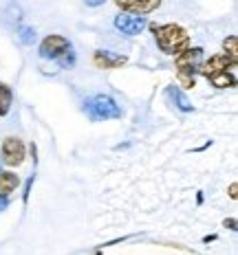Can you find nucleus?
<instances>
[{
    "label": "nucleus",
    "instance_id": "5",
    "mask_svg": "<svg viewBox=\"0 0 238 255\" xmlns=\"http://www.w3.org/2000/svg\"><path fill=\"white\" fill-rule=\"evenodd\" d=\"M115 29L119 31L121 35H126V38H135V35H139L141 31L148 26L146 18H141V15H135V13H126L121 11L119 15H115Z\"/></svg>",
    "mask_w": 238,
    "mask_h": 255
},
{
    "label": "nucleus",
    "instance_id": "18",
    "mask_svg": "<svg viewBox=\"0 0 238 255\" xmlns=\"http://www.w3.org/2000/svg\"><path fill=\"white\" fill-rule=\"evenodd\" d=\"M223 225H225V227H230L232 231H236V220H234V218H230V220H225Z\"/></svg>",
    "mask_w": 238,
    "mask_h": 255
},
{
    "label": "nucleus",
    "instance_id": "2",
    "mask_svg": "<svg viewBox=\"0 0 238 255\" xmlns=\"http://www.w3.org/2000/svg\"><path fill=\"white\" fill-rule=\"evenodd\" d=\"M201 62H203V49L201 46H188L179 55H174V66H177V75L183 88H194V84H197L194 75L199 73Z\"/></svg>",
    "mask_w": 238,
    "mask_h": 255
},
{
    "label": "nucleus",
    "instance_id": "1",
    "mask_svg": "<svg viewBox=\"0 0 238 255\" xmlns=\"http://www.w3.org/2000/svg\"><path fill=\"white\" fill-rule=\"evenodd\" d=\"M157 46L166 55H179L190 46V33L181 24H150Z\"/></svg>",
    "mask_w": 238,
    "mask_h": 255
},
{
    "label": "nucleus",
    "instance_id": "13",
    "mask_svg": "<svg viewBox=\"0 0 238 255\" xmlns=\"http://www.w3.org/2000/svg\"><path fill=\"white\" fill-rule=\"evenodd\" d=\"M223 51L230 60L238 62V38L236 35H227V38L223 40Z\"/></svg>",
    "mask_w": 238,
    "mask_h": 255
},
{
    "label": "nucleus",
    "instance_id": "15",
    "mask_svg": "<svg viewBox=\"0 0 238 255\" xmlns=\"http://www.w3.org/2000/svg\"><path fill=\"white\" fill-rule=\"evenodd\" d=\"M57 64H60V66H64V68H66V66L71 68L73 64H75V53H73V49H71V51H66L64 55H62L60 60H57Z\"/></svg>",
    "mask_w": 238,
    "mask_h": 255
},
{
    "label": "nucleus",
    "instance_id": "14",
    "mask_svg": "<svg viewBox=\"0 0 238 255\" xmlns=\"http://www.w3.org/2000/svg\"><path fill=\"white\" fill-rule=\"evenodd\" d=\"M20 40H22V44H33L35 42V29L22 26V29H20Z\"/></svg>",
    "mask_w": 238,
    "mask_h": 255
},
{
    "label": "nucleus",
    "instance_id": "19",
    "mask_svg": "<svg viewBox=\"0 0 238 255\" xmlns=\"http://www.w3.org/2000/svg\"><path fill=\"white\" fill-rule=\"evenodd\" d=\"M9 207V198H2V196H0V211H4Z\"/></svg>",
    "mask_w": 238,
    "mask_h": 255
},
{
    "label": "nucleus",
    "instance_id": "17",
    "mask_svg": "<svg viewBox=\"0 0 238 255\" xmlns=\"http://www.w3.org/2000/svg\"><path fill=\"white\" fill-rule=\"evenodd\" d=\"M236 191H238V185L232 183V185H230V198H232V200H236V196H238Z\"/></svg>",
    "mask_w": 238,
    "mask_h": 255
},
{
    "label": "nucleus",
    "instance_id": "4",
    "mask_svg": "<svg viewBox=\"0 0 238 255\" xmlns=\"http://www.w3.org/2000/svg\"><path fill=\"white\" fill-rule=\"evenodd\" d=\"M71 49H73V44L64 38V35H46V38L40 42V57L42 60L57 62L66 51H71Z\"/></svg>",
    "mask_w": 238,
    "mask_h": 255
},
{
    "label": "nucleus",
    "instance_id": "12",
    "mask_svg": "<svg viewBox=\"0 0 238 255\" xmlns=\"http://www.w3.org/2000/svg\"><path fill=\"white\" fill-rule=\"evenodd\" d=\"M13 104V90L7 84H0V117H7Z\"/></svg>",
    "mask_w": 238,
    "mask_h": 255
},
{
    "label": "nucleus",
    "instance_id": "10",
    "mask_svg": "<svg viewBox=\"0 0 238 255\" xmlns=\"http://www.w3.org/2000/svg\"><path fill=\"white\" fill-rule=\"evenodd\" d=\"M166 97H168V102L174 104V108H177V110H181V113H192V110H194L192 102H190V99H188V95H185L181 88L170 86V88L166 90Z\"/></svg>",
    "mask_w": 238,
    "mask_h": 255
},
{
    "label": "nucleus",
    "instance_id": "16",
    "mask_svg": "<svg viewBox=\"0 0 238 255\" xmlns=\"http://www.w3.org/2000/svg\"><path fill=\"white\" fill-rule=\"evenodd\" d=\"M86 2V7H102L106 0H84Z\"/></svg>",
    "mask_w": 238,
    "mask_h": 255
},
{
    "label": "nucleus",
    "instance_id": "9",
    "mask_svg": "<svg viewBox=\"0 0 238 255\" xmlns=\"http://www.w3.org/2000/svg\"><path fill=\"white\" fill-rule=\"evenodd\" d=\"M93 62H95V66L97 68H106V71H110V68L124 66L128 60H126V55H119V53H113V51H95Z\"/></svg>",
    "mask_w": 238,
    "mask_h": 255
},
{
    "label": "nucleus",
    "instance_id": "3",
    "mask_svg": "<svg viewBox=\"0 0 238 255\" xmlns=\"http://www.w3.org/2000/svg\"><path fill=\"white\" fill-rule=\"evenodd\" d=\"M84 113L91 121H108V119H119L124 115V110L110 95H95V97L86 99Z\"/></svg>",
    "mask_w": 238,
    "mask_h": 255
},
{
    "label": "nucleus",
    "instance_id": "11",
    "mask_svg": "<svg viewBox=\"0 0 238 255\" xmlns=\"http://www.w3.org/2000/svg\"><path fill=\"white\" fill-rule=\"evenodd\" d=\"M20 185V176L13 172H0V196L9 198Z\"/></svg>",
    "mask_w": 238,
    "mask_h": 255
},
{
    "label": "nucleus",
    "instance_id": "6",
    "mask_svg": "<svg viewBox=\"0 0 238 255\" xmlns=\"http://www.w3.org/2000/svg\"><path fill=\"white\" fill-rule=\"evenodd\" d=\"M236 64H238V62L230 60L225 53H221V55H212L208 62H201L199 73H201L203 77H212V75H216V73H223V71L236 73Z\"/></svg>",
    "mask_w": 238,
    "mask_h": 255
},
{
    "label": "nucleus",
    "instance_id": "7",
    "mask_svg": "<svg viewBox=\"0 0 238 255\" xmlns=\"http://www.w3.org/2000/svg\"><path fill=\"white\" fill-rule=\"evenodd\" d=\"M24 143L18 139V136H7L2 141V161L7 163L9 167H18L22 165L24 161Z\"/></svg>",
    "mask_w": 238,
    "mask_h": 255
},
{
    "label": "nucleus",
    "instance_id": "8",
    "mask_svg": "<svg viewBox=\"0 0 238 255\" xmlns=\"http://www.w3.org/2000/svg\"><path fill=\"white\" fill-rule=\"evenodd\" d=\"M115 4L126 13L146 15V13L157 11L161 7V0H115Z\"/></svg>",
    "mask_w": 238,
    "mask_h": 255
}]
</instances>
